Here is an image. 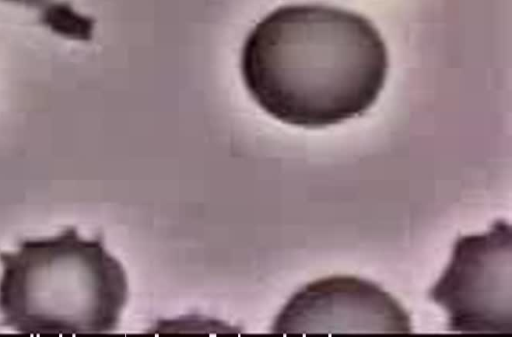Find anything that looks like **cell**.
<instances>
[{"instance_id": "3", "label": "cell", "mask_w": 512, "mask_h": 337, "mask_svg": "<svg viewBox=\"0 0 512 337\" xmlns=\"http://www.w3.org/2000/svg\"><path fill=\"white\" fill-rule=\"evenodd\" d=\"M511 225L497 220L478 234L460 236L429 298L447 314L448 330L509 334L511 310Z\"/></svg>"}, {"instance_id": "4", "label": "cell", "mask_w": 512, "mask_h": 337, "mask_svg": "<svg viewBox=\"0 0 512 337\" xmlns=\"http://www.w3.org/2000/svg\"><path fill=\"white\" fill-rule=\"evenodd\" d=\"M272 332L412 333V326L407 311L379 285L333 275L296 291L276 316Z\"/></svg>"}, {"instance_id": "1", "label": "cell", "mask_w": 512, "mask_h": 337, "mask_svg": "<svg viewBox=\"0 0 512 337\" xmlns=\"http://www.w3.org/2000/svg\"><path fill=\"white\" fill-rule=\"evenodd\" d=\"M388 53L364 16L336 7H280L247 36L240 58L252 99L274 119L323 128L364 114L377 100Z\"/></svg>"}, {"instance_id": "2", "label": "cell", "mask_w": 512, "mask_h": 337, "mask_svg": "<svg viewBox=\"0 0 512 337\" xmlns=\"http://www.w3.org/2000/svg\"><path fill=\"white\" fill-rule=\"evenodd\" d=\"M0 260L4 325L30 335L111 333L118 327L128 280L101 238L84 239L68 227L23 240Z\"/></svg>"}]
</instances>
